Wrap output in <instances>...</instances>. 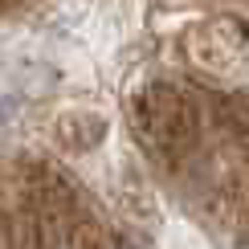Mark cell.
Here are the masks:
<instances>
[{
    "instance_id": "obj_1",
    "label": "cell",
    "mask_w": 249,
    "mask_h": 249,
    "mask_svg": "<svg viewBox=\"0 0 249 249\" xmlns=\"http://www.w3.org/2000/svg\"><path fill=\"white\" fill-rule=\"evenodd\" d=\"M237 249H249V237H241V241H237Z\"/></svg>"
}]
</instances>
